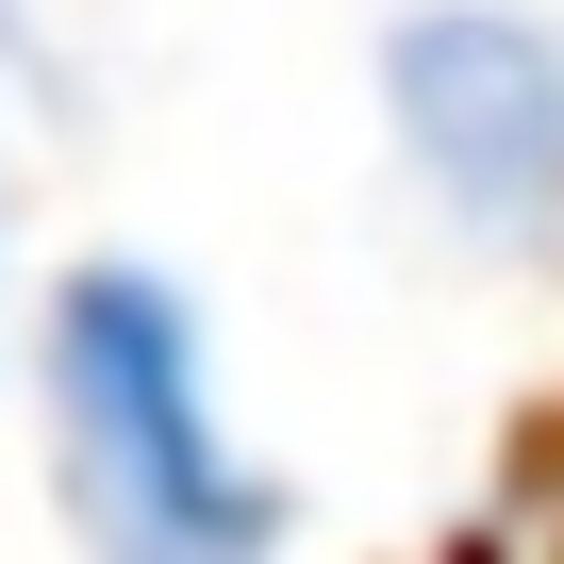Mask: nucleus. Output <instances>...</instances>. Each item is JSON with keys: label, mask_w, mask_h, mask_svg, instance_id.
<instances>
[{"label": "nucleus", "mask_w": 564, "mask_h": 564, "mask_svg": "<svg viewBox=\"0 0 564 564\" xmlns=\"http://www.w3.org/2000/svg\"><path fill=\"white\" fill-rule=\"evenodd\" d=\"M34 465L84 564H300V481L232 415L199 282L150 249H84L18 316Z\"/></svg>", "instance_id": "nucleus-1"}, {"label": "nucleus", "mask_w": 564, "mask_h": 564, "mask_svg": "<svg viewBox=\"0 0 564 564\" xmlns=\"http://www.w3.org/2000/svg\"><path fill=\"white\" fill-rule=\"evenodd\" d=\"M366 100L432 232L498 265L564 249V18L547 0H399L366 51Z\"/></svg>", "instance_id": "nucleus-2"}, {"label": "nucleus", "mask_w": 564, "mask_h": 564, "mask_svg": "<svg viewBox=\"0 0 564 564\" xmlns=\"http://www.w3.org/2000/svg\"><path fill=\"white\" fill-rule=\"evenodd\" d=\"M18 316H34V300H18V265H0V382H18Z\"/></svg>", "instance_id": "nucleus-3"}]
</instances>
